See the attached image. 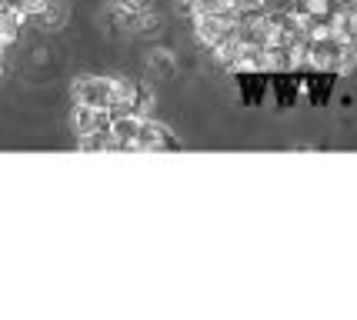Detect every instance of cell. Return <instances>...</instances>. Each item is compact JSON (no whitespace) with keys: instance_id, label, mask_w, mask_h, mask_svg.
<instances>
[{"instance_id":"cell-9","label":"cell","mask_w":357,"mask_h":320,"mask_svg":"<svg viewBox=\"0 0 357 320\" xmlns=\"http://www.w3.org/2000/svg\"><path fill=\"white\" fill-rule=\"evenodd\" d=\"M121 10H127V14L134 17V14H140V10H151L154 7V0H114Z\"/></svg>"},{"instance_id":"cell-5","label":"cell","mask_w":357,"mask_h":320,"mask_svg":"<svg viewBox=\"0 0 357 320\" xmlns=\"http://www.w3.org/2000/svg\"><path fill=\"white\" fill-rule=\"evenodd\" d=\"M70 127H74V134H77V137H84V134H104V130L110 127V110H97V107L74 104Z\"/></svg>"},{"instance_id":"cell-3","label":"cell","mask_w":357,"mask_h":320,"mask_svg":"<svg viewBox=\"0 0 357 320\" xmlns=\"http://www.w3.org/2000/svg\"><path fill=\"white\" fill-rule=\"evenodd\" d=\"M177 147V137L167 123L154 121V117H144L137 130V140H134V151H174Z\"/></svg>"},{"instance_id":"cell-7","label":"cell","mask_w":357,"mask_h":320,"mask_svg":"<svg viewBox=\"0 0 357 320\" xmlns=\"http://www.w3.org/2000/svg\"><path fill=\"white\" fill-rule=\"evenodd\" d=\"M147 77L157 80V84H167L177 77V57H174V50L167 47H154L151 54H147Z\"/></svg>"},{"instance_id":"cell-2","label":"cell","mask_w":357,"mask_h":320,"mask_svg":"<svg viewBox=\"0 0 357 320\" xmlns=\"http://www.w3.org/2000/svg\"><path fill=\"white\" fill-rule=\"evenodd\" d=\"M234 31H237V24H234L231 10H197L194 14V33H197V40L204 47L220 44Z\"/></svg>"},{"instance_id":"cell-6","label":"cell","mask_w":357,"mask_h":320,"mask_svg":"<svg viewBox=\"0 0 357 320\" xmlns=\"http://www.w3.org/2000/svg\"><path fill=\"white\" fill-rule=\"evenodd\" d=\"M70 14H74V3H70V0H44L40 14L33 17V24H37L40 31H63Z\"/></svg>"},{"instance_id":"cell-1","label":"cell","mask_w":357,"mask_h":320,"mask_svg":"<svg viewBox=\"0 0 357 320\" xmlns=\"http://www.w3.org/2000/svg\"><path fill=\"white\" fill-rule=\"evenodd\" d=\"M70 97L80 107H97V110H110L117 107V77H100V74H84L70 84Z\"/></svg>"},{"instance_id":"cell-8","label":"cell","mask_w":357,"mask_h":320,"mask_svg":"<svg viewBox=\"0 0 357 320\" xmlns=\"http://www.w3.org/2000/svg\"><path fill=\"white\" fill-rule=\"evenodd\" d=\"M160 24H164L160 14L151 7V10L134 14V20H130V33H137V37H157V33H160Z\"/></svg>"},{"instance_id":"cell-4","label":"cell","mask_w":357,"mask_h":320,"mask_svg":"<svg viewBox=\"0 0 357 320\" xmlns=\"http://www.w3.org/2000/svg\"><path fill=\"white\" fill-rule=\"evenodd\" d=\"M140 121H144L140 114H127V110H114V114H110L107 134H110V140H114V151H134Z\"/></svg>"}]
</instances>
